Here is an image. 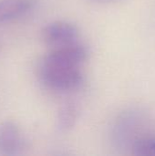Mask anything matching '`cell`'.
<instances>
[{"label": "cell", "instance_id": "cell-4", "mask_svg": "<svg viewBox=\"0 0 155 156\" xmlns=\"http://www.w3.org/2000/svg\"><path fill=\"white\" fill-rule=\"evenodd\" d=\"M139 123V113L136 111H127L122 113L116 120L112 131L111 137L114 145L118 148L133 144L134 133Z\"/></svg>", "mask_w": 155, "mask_h": 156}, {"label": "cell", "instance_id": "cell-3", "mask_svg": "<svg viewBox=\"0 0 155 156\" xmlns=\"http://www.w3.org/2000/svg\"><path fill=\"white\" fill-rule=\"evenodd\" d=\"M89 56V51L86 46L75 41L67 45L54 48L50 52L44 56V59L69 66V67H79V64L83 63Z\"/></svg>", "mask_w": 155, "mask_h": 156}, {"label": "cell", "instance_id": "cell-5", "mask_svg": "<svg viewBox=\"0 0 155 156\" xmlns=\"http://www.w3.org/2000/svg\"><path fill=\"white\" fill-rule=\"evenodd\" d=\"M24 147V138L19 127L13 122L0 124V155L15 156Z\"/></svg>", "mask_w": 155, "mask_h": 156}, {"label": "cell", "instance_id": "cell-1", "mask_svg": "<svg viewBox=\"0 0 155 156\" xmlns=\"http://www.w3.org/2000/svg\"><path fill=\"white\" fill-rule=\"evenodd\" d=\"M37 76L45 86L58 91L77 90L83 82V76L79 67H69L44 58L38 65Z\"/></svg>", "mask_w": 155, "mask_h": 156}, {"label": "cell", "instance_id": "cell-7", "mask_svg": "<svg viewBox=\"0 0 155 156\" xmlns=\"http://www.w3.org/2000/svg\"><path fill=\"white\" fill-rule=\"evenodd\" d=\"M79 116V105L74 101H68L64 103L58 110L57 116V124L61 132H68L71 130Z\"/></svg>", "mask_w": 155, "mask_h": 156}, {"label": "cell", "instance_id": "cell-8", "mask_svg": "<svg viewBox=\"0 0 155 156\" xmlns=\"http://www.w3.org/2000/svg\"><path fill=\"white\" fill-rule=\"evenodd\" d=\"M131 150L135 156H155V137L136 139L132 144Z\"/></svg>", "mask_w": 155, "mask_h": 156}, {"label": "cell", "instance_id": "cell-2", "mask_svg": "<svg viewBox=\"0 0 155 156\" xmlns=\"http://www.w3.org/2000/svg\"><path fill=\"white\" fill-rule=\"evenodd\" d=\"M79 28L76 25L66 21H55L48 24L41 31L43 42L51 47H59L77 41Z\"/></svg>", "mask_w": 155, "mask_h": 156}, {"label": "cell", "instance_id": "cell-6", "mask_svg": "<svg viewBox=\"0 0 155 156\" xmlns=\"http://www.w3.org/2000/svg\"><path fill=\"white\" fill-rule=\"evenodd\" d=\"M32 0H0V23L13 20L32 7Z\"/></svg>", "mask_w": 155, "mask_h": 156}, {"label": "cell", "instance_id": "cell-9", "mask_svg": "<svg viewBox=\"0 0 155 156\" xmlns=\"http://www.w3.org/2000/svg\"><path fill=\"white\" fill-rule=\"evenodd\" d=\"M92 2H98V3H103V2H111V1H115V0H90Z\"/></svg>", "mask_w": 155, "mask_h": 156}]
</instances>
